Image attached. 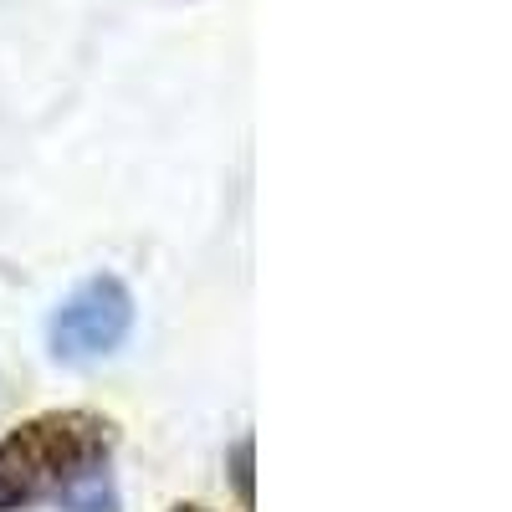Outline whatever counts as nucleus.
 <instances>
[{"label":"nucleus","instance_id":"1","mask_svg":"<svg viewBox=\"0 0 512 512\" xmlns=\"http://www.w3.org/2000/svg\"><path fill=\"white\" fill-rule=\"evenodd\" d=\"M118 420L88 405L41 410L0 436V512L67 507L88 482L113 472Z\"/></svg>","mask_w":512,"mask_h":512},{"label":"nucleus","instance_id":"2","mask_svg":"<svg viewBox=\"0 0 512 512\" xmlns=\"http://www.w3.org/2000/svg\"><path fill=\"white\" fill-rule=\"evenodd\" d=\"M134 292L123 277L98 272L82 277L47 318V349L57 364H93L123 349V338L134 333Z\"/></svg>","mask_w":512,"mask_h":512},{"label":"nucleus","instance_id":"3","mask_svg":"<svg viewBox=\"0 0 512 512\" xmlns=\"http://www.w3.org/2000/svg\"><path fill=\"white\" fill-rule=\"evenodd\" d=\"M251 461H256V441H251V436H236L231 451H226V472H231V487H236L241 512L256 507V492H251Z\"/></svg>","mask_w":512,"mask_h":512},{"label":"nucleus","instance_id":"4","mask_svg":"<svg viewBox=\"0 0 512 512\" xmlns=\"http://www.w3.org/2000/svg\"><path fill=\"white\" fill-rule=\"evenodd\" d=\"M169 512H210V507H200V502H175Z\"/></svg>","mask_w":512,"mask_h":512}]
</instances>
